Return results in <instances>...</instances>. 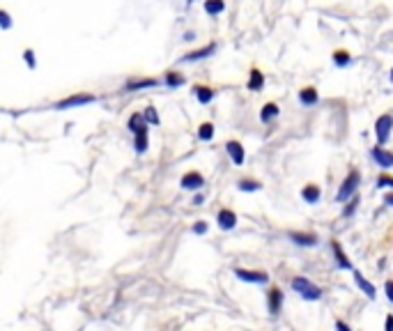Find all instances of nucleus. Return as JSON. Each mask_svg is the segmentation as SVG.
<instances>
[{
    "label": "nucleus",
    "instance_id": "obj_1",
    "mask_svg": "<svg viewBox=\"0 0 393 331\" xmlns=\"http://www.w3.org/2000/svg\"><path fill=\"white\" fill-rule=\"evenodd\" d=\"M359 184H361V173H359V170H350V175H347L345 180H343V184H340L336 200H338V203H345V200L354 198Z\"/></svg>",
    "mask_w": 393,
    "mask_h": 331
},
{
    "label": "nucleus",
    "instance_id": "obj_2",
    "mask_svg": "<svg viewBox=\"0 0 393 331\" xmlns=\"http://www.w3.org/2000/svg\"><path fill=\"white\" fill-rule=\"evenodd\" d=\"M292 290H294L297 295L304 297L306 301H317L322 297V290L317 288V285H313L308 278H304V276L292 278Z\"/></svg>",
    "mask_w": 393,
    "mask_h": 331
},
{
    "label": "nucleus",
    "instance_id": "obj_3",
    "mask_svg": "<svg viewBox=\"0 0 393 331\" xmlns=\"http://www.w3.org/2000/svg\"><path fill=\"white\" fill-rule=\"evenodd\" d=\"M391 129H393V115H391V113L380 115V117H377V122H375L377 143H380V145H387L389 138H391Z\"/></svg>",
    "mask_w": 393,
    "mask_h": 331
},
{
    "label": "nucleus",
    "instance_id": "obj_4",
    "mask_svg": "<svg viewBox=\"0 0 393 331\" xmlns=\"http://www.w3.org/2000/svg\"><path fill=\"white\" fill-rule=\"evenodd\" d=\"M95 102H97L95 95H72V97H67V99L55 104V109L67 110V109H76V106H85V104H95Z\"/></svg>",
    "mask_w": 393,
    "mask_h": 331
},
{
    "label": "nucleus",
    "instance_id": "obj_5",
    "mask_svg": "<svg viewBox=\"0 0 393 331\" xmlns=\"http://www.w3.org/2000/svg\"><path fill=\"white\" fill-rule=\"evenodd\" d=\"M235 276L239 278V281H244V283H256V285H264L269 283V274H264V271H251V269H235Z\"/></svg>",
    "mask_w": 393,
    "mask_h": 331
},
{
    "label": "nucleus",
    "instance_id": "obj_6",
    "mask_svg": "<svg viewBox=\"0 0 393 331\" xmlns=\"http://www.w3.org/2000/svg\"><path fill=\"white\" fill-rule=\"evenodd\" d=\"M370 157H373V161H375L380 168H393V154L389 150H384L382 145H377V147L370 150Z\"/></svg>",
    "mask_w": 393,
    "mask_h": 331
},
{
    "label": "nucleus",
    "instance_id": "obj_7",
    "mask_svg": "<svg viewBox=\"0 0 393 331\" xmlns=\"http://www.w3.org/2000/svg\"><path fill=\"white\" fill-rule=\"evenodd\" d=\"M267 308H269V315L280 313V308H283V292L278 288H271L267 292Z\"/></svg>",
    "mask_w": 393,
    "mask_h": 331
},
{
    "label": "nucleus",
    "instance_id": "obj_8",
    "mask_svg": "<svg viewBox=\"0 0 393 331\" xmlns=\"http://www.w3.org/2000/svg\"><path fill=\"white\" fill-rule=\"evenodd\" d=\"M216 223H219L221 230H233L237 225V214L233 210H221L219 217H216Z\"/></svg>",
    "mask_w": 393,
    "mask_h": 331
},
{
    "label": "nucleus",
    "instance_id": "obj_9",
    "mask_svg": "<svg viewBox=\"0 0 393 331\" xmlns=\"http://www.w3.org/2000/svg\"><path fill=\"white\" fill-rule=\"evenodd\" d=\"M205 180L200 173H186L184 177H182V189H186V191H196V189H203Z\"/></svg>",
    "mask_w": 393,
    "mask_h": 331
},
{
    "label": "nucleus",
    "instance_id": "obj_10",
    "mask_svg": "<svg viewBox=\"0 0 393 331\" xmlns=\"http://www.w3.org/2000/svg\"><path fill=\"white\" fill-rule=\"evenodd\" d=\"M226 150H228V154H230V159H233L235 166H242V163H244V147H242L237 140H228Z\"/></svg>",
    "mask_w": 393,
    "mask_h": 331
},
{
    "label": "nucleus",
    "instance_id": "obj_11",
    "mask_svg": "<svg viewBox=\"0 0 393 331\" xmlns=\"http://www.w3.org/2000/svg\"><path fill=\"white\" fill-rule=\"evenodd\" d=\"M133 147H136L138 154H143L147 150V124H143L140 129L133 131Z\"/></svg>",
    "mask_w": 393,
    "mask_h": 331
},
{
    "label": "nucleus",
    "instance_id": "obj_12",
    "mask_svg": "<svg viewBox=\"0 0 393 331\" xmlns=\"http://www.w3.org/2000/svg\"><path fill=\"white\" fill-rule=\"evenodd\" d=\"M214 51H216V44H207L205 48H198V51H193V53H186L179 62H196V60H203V58L212 55Z\"/></svg>",
    "mask_w": 393,
    "mask_h": 331
},
{
    "label": "nucleus",
    "instance_id": "obj_13",
    "mask_svg": "<svg viewBox=\"0 0 393 331\" xmlns=\"http://www.w3.org/2000/svg\"><path fill=\"white\" fill-rule=\"evenodd\" d=\"M290 239L297 244V246H317V237L315 235H308V232H290Z\"/></svg>",
    "mask_w": 393,
    "mask_h": 331
},
{
    "label": "nucleus",
    "instance_id": "obj_14",
    "mask_svg": "<svg viewBox=\"0 0 393 331\" xmlns=\"http://www.w3.org/2000/svg\"><path fill=\"white\" fill-rule=\"evenodd\" d=\"M352 274H354V281H357V285H359V288L364 290V292L370 297V299H375V297H377V290H375V285L370 283V281H366V278H364V274H361V271L352 269Z\"/></svg>",
    "mask_w": 393,
    "mask_h": 331
},
{
    "label": "nucleus",
    "instance_id": "obj_15",
    "mask_svg": "<svg viewBox=\"0 0 393 331\" xmlns=\"http://www.w3.org/2000/svg\"><path fill=\"white\" fill-rule=\"evenodd\" d=\"M320 196H322V189L317 187V184H308V187L301 189V198H304V203H310V205L317 203Z\"/></svg>",
    "mask_w": 393,
    "mask_h": 331
},
{
    "label": "nucleus",
    "instance_id": "obj_16",
    "mask_svg": "<svg viewBox=\"0 0 393 331\" xmlns=\"http://www.w3.org/2000/svg\"><path fill=\"white\" fill-rule=\"evenodd\" d=\"M154 85H159V81L156 79H131L127 81V90H143V88H154Z\"/></svg>",
    "mask_w": 393,
    "mask_h": 331
},
{
    "label": "nucleus",
    "instance_id": "obj_17",
    "mask_svg": "<svg viewBox=\"0 0 393 331\" xmlns=\"http://www.w3.org/2000/svg\"><path fill=\"white\" fill-rule=\"evenodd\" d=\"M331 248H334V253H336V262H338L340 269H354V267H352V262L347 260V255L343 253V248H340L338 241H331Z\"/></svg>",
    "mask_w": 393,
    "mask_h": 331
},
{
    "label": "nucleus",
    "instance_id": "obj_18",
    "mask_svg": "<svg viewBox=\"0 0 393 331\" xmlns=\"http://www.w3.org/2000/svg\"><path fill=\"white\" fill-rule=\"evenodd\" d=\"M317 99H320V97H317L315 88H304V90L299 92V102L304 104V106H315Z\"/></svg>",
    "mask_w": 393,
    "mask_h": 331
},
{
    "label": "nucleus",
    "instance_id": "obj_19",
    "mask_svg": "<svg viewBox=\"0 0 393 331\" xmlns=\"http://www.w3.org/2000/svg\"><path fill=\"white\" fill-rule=\"evenodd\" d=\"M262 85H264V76H262V72L260 69H253V72H251V79H249V90L258 92V90H262Z\"/></svg>",
    "mask_w": 393,
    "mask_h": 331
},
{
    "label": "nucleus",
    "instance_id": "obj_20",
    "mask_svg": "<svg viewBox=\"0 0 393 331\" xmlns=\"http://www.w3.org/2000/svg\"><path fill=\"white\" fill-rule=\"evenodd\" d=\"M276 115H278V106H276V104H264L262 110H260V120L262 122H271Z\"/></svg>",
    "mask_w": 393,
    "mask_h": 331
},
{
    "label": "nucleus",
    "instance_id": "obj_21",
    "mask_svg": "<svg viewBox=\"0 0 393 331\" xmlns=\"http://www.w3.org/2000/svg\"><path fill=\"white\" fill-rule=\"evenodd\" d=\"M223 9H226V2H223V0H205V12H207L209 16L221 14Z\"/></svg>",
    "mask_w": 393,
    "mask_h": 331
},
{
    "label": "nucleus",
    "instance_id": "obj_22",
    "mask_svg": "<svg viewBox=\"0 0 393 331\" xmlns=\"http://www.w3.org/2000/svg\"><path fill=\"white\" fill-rule=\"evenodd\" d=\"M193 92H196V97H198V102L200 104H209L212 99H214V90H212V88H200V85H198Z\"/></svg>",
    "mask_w": 393,
    "mask_h": 331
},
{
    "label": "nucleus",
    "instance_id": "obj_23",
    "mask_svg": "<svg viewBox=\"0 0 393 331\" xmlns=\"http://www.w3.org/2000/svg\"><path fill=\"white\" fill-rule=\"evenodd\" d=\"M237 189H239V191H246V193L260 191V182H256V180H242V182H237Z\"/></svg>",
    "mask_w": 393,
    "mask_h": 331
},
{
    "label": "nucleus",
    "instance_id": "obj_24",
    "mask_svg": "<svg viewBox=\"0 0 393 331\" xmlns=\"http://www.w3.org/2000/svg\"><path fill=\"white\" fill-rule=\"evenodd\" d=\"M198 136H200V140H212V138H214V124H212V122H205V124H200V129H198Z\"/></svg>",
    "mask_w": 393,
    "mask_h": 331
},
{
    "label": "nucleus",
    "instance_id": "obj_25",
    "mask_svg": "<svg viewBox=\"0 0 393 331\" xmlns=\"http://www.w3.org/2000/svg\"><path fill=\"white\" fill-rule=\"evenodd\" d=\"M143 124H147V122H145V117H143L140 113H133V115L129 117V131H131V133L136 131V129H140Z\"/></svg>",
    "mask_w": 393,
    "mask_h": 331
},
{
    "label": "nucleus",
    "instance_id": "obj_26",
    "mask_svg": "<svg viewBox=\"0 0 393 331\" xmlns=\"http://www.w3.org/2000/svg\"><path fill=\"white\" fill-rule=\"evenodd\" d=\"M334 62H336V67H347L352 62V58H350L347 51H336V53H334Z\"/></svg>",
    "mask_w": 393,
    "mask_h": 331
},
{
    "label": "nucleus",
    "instance_id": "obj_27",
    "mask_svg": "<svg viewBox=\"0 0 393 331\" xmlns=\"http://www.w3.org/2000/svg\"><path fill=\"white\" fill-rule=\"evenodd\" d=\"M166 85L168 88H179V85H184V76H179V74H175V72L166 74Z\"/></svg>",
    "mask_w": 393,
    "mask_h": 331
},
{
    "label": "nucleus",
    "instance_id": "obj_28",
    "mask_svg": "<svg viewBox=\"0 0 393 331\" xmlns=\"http://www.w3.org/2000/svg\"><path fill=\"white\" fill-rule=\"evenodd\" d=\"M143 117H145V122H147V124H159V115H156V110L152 109V106H147V109H145Z\"/></svg>",
    "mask_w": 393,
    "mask_h": 331
},
{
    "label": "nucleus",
    "instance_id": "obj_29",
    "mask_svg": "<svg viewBox=\"0 0 393 331\" xmlns=\"http://www.w3.org/2000/svg\"><path fill=\"white\" fill-rule=\"evenodd\" d=\"M377 187L380 189H393V177H389V175H382L380 180H377Z\"/></svg>",
    "mask_w": 393,
    "mask_h": 331
},
{
    "label": "nucleus",
    "instance_id": "obj_30",
    "mask_svg": "<svg viewBox=\"0 0 393 331\" xmlns=\"http://www.w3.org/2000/svg\"><path fill=\"white\" fill-rule=\"evenodd\" d=\"M357 205H359V198H352V200H350V205L345 207V212H343V214H345V217H352V214L357 212Z\"/></svg>",
    "mask_w": 393,
    "mask_h": 331
},
{
    "label": "nucleus",
    "instance_id": "obj_31",
    "mask_svg": "<svg viewBox=\"0 0 393 331\" xmlns=\"http://www.w3.org/2000/svg\"><path fill=\"white\" fill-rule=\"evenodd\" d=\"M193 232H196V235H205V232H207V223L205 221L193 223Z\"/></svg>",
    "mask_w": 393,
    "mask_h": 331
},
{
    "label": "nucleus",
    "instance_id": "obj_32",
    "mask_svg": "<svg viewBox=\"0 0 393 331\" xmlns=\"http://www.w3.org/2000/svg\"><path fill=\"white\" fill-rule=\"evenodd\" d=\"M25 62H28V67H30V69H35V53H32V51H30V48H28V51H25Z\"/></svg>",
    "mask_w": 393,
    "mask_h": 331
},
{
    "label": "nucleus",
    "instance_id": "obj_33",
    "mask_svg": "<svg viewBox=\"0 0 393 331\" xmlns=\"http://www.w3.org/2000/svg\"><path fill=\"white\" fill-rule=\"evenodd\" d=\"M384 290H387V297H389V301L393 304V281H387L384 283Z\"/></svg>",
    "mask_w": 393,
    "mask_h": 331
},
{
    "label": "nucleus",
    "instance_id": "obj_34",
    "mask_svg": "<svg viewBox=\"0 0 393 331\" xmlns=\"http://www.w3.org/2000/svg\"><path fill=\"white\" fill-rule=\"evenodd\" d=\"M336 331H352V329L345 325V322H343V320H338V322H336Z\"/></svg>",
    "mask_w": 393,
    "mask_h": 331
},
{
    "label": "nucleus",
    "instance_id": "obj_35",
    "mask_svg": "<svg viewBox=\"0 0 393 331\" xmlns=\"http://www.w3.org/2000/svg\"><path fill=\"white\" fill-rule=\"evenodd\" d=\"M0 18H2V28H9V14L0 12Z\"/></svg>",
    "mask_w": 393,
    "mask_h": 331
},
{
    "label": "nucleus",
    "instance_id": "obj_36",
    "mask_svg": "<svg viewBox=\"0 0 393 331\" xmlns=\"http://www.w3.org/2000/svg\"><path fill=\"white\" fill-rule=\"evenodd\" d=\"M384 331H393V315H387V325H384Z\"/></svg>",
    "mask_w": 393,
    "mask_h": 331
},
{
    "label": "nucleus",
    "instance_id": "obj_37",
    "mask_svg": "<svg viewBox=\"0 0 393 331\" xmlns=\"http://www.w3.org/2000/svg\"><path fill=\"white\" fill-rule=\"evenodd\" d=\"M203 196H196V198H193V205H203Z\"/></svg>",
    "mask_w": 393,
    "mask_h": 331
},
{
    "label": "nucleus",
    "instance_id": "obj_38",
    "mask_svg": "<svg viewBox=\"0 0 393 331\" xmlns=\"http://www.w3.org/2000/svg\"><path fill=\"white\" fill-rule=\"evenodd\" d=\"M384 203H387V205H391V207H393V193H389V196H387V200H384Z\"/></svg>",
    "mask_w": 393,
    "mask_h": 331
},
{
    "label": "nucleus",
    "instance_id": "obj_39",
    "mask_svg": "<svg viewBox=\"0 0 393 331\" xmlns=\"http://www.w3.org/2000/svg\"><path fill=\"white\" fill-rule=\"evenodd\" d=\"M391 83H393V69H391Z\"/></svg>",
    "mask_w": 393,
    "mask_h": 331
},
{
    "label": "nucleus",
    "instance_id": "obj_40",
    "mask_svg": "<svg viewBox=\"0 0 393 331\" xmlns=\"http://www.w3.org/2000/svg\"><path fill=\"white\" fill-rule=\"evenodd\" d=\"M189 2H193V0H189Z\"/></svg>",
    "mask_w": 393,
    "mask_h": 331
}]
</instances>
